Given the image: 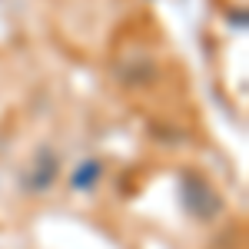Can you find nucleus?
<instances>
[{
  "instance_id": "nucleus-1",
  "label": "nucleus",
  "mask_w": 249,
  "mask_h": 249,
  "mask_svg": "<svg viewBox=\"0 0 249 249\" xmlns=\"http://www.w3.org/2000/svg\"><path fill=\"white\" fill-rule=\"evenodd\" d=\"M179 199H183V210L190 213L196 223H213L226 210V199H223V193L216 190V183L196 170L183 173V179H179Z\"/></svg>"
},
{
  "instance_id": "nucleus-2",
  "label": "nucleus",
  "mask_w": 249,
  "mask_h": 249,
  "mask_svg": "<svg viewBox=\"0 0 249 249\" xmlns=\"http://www.w3.org/2000/svg\"><path fill=\"white\" fill-rule=\"evenodd\" d=\"M116 77L123 87H146L156 77V63L146 50H126L116 57Z\"/></svg>"
},
{
  "instance_id": "nucleus-3",
  "label": "nucleus",
  "mask_w": 249,
  "mask_h": 249,
  "mask_svg": "<svg viewBox=\"0 0 249 249\" xmlns=\"http://www.w3.org/2000/svg\"><path fill=\"white\" fill-rule=\"evenodd\" d=\"M57 176H60L57 153L53 150H37L34 160H30V166H27V173H23V186L30 193H43L57 183Z\"/></svg>"
},
{
  "instance_id": "nucleus-4",
  "label": "nucleus",
  "mask_w": 249,
  "mask_h": 249,
  "mask_svg": "<svg viewBox=\"0 0 249 249\" xmlns=\"http://www.w3.org/2000/svg\"><path fill=\"white\" fill-rule=\"evenodd\" d=\"M100 173H103L100 160H83V163L77 166V173H73V190H93L96 179H100Z\"/></svg>"
}]
</instances>
